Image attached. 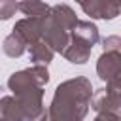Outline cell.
<instances>
[{
  "mask_svg": "<svg viewBox=\"0 0 121 121\" xmlns=\"http://www.w3.org/2000/svg\"><path fill=\"white\" fill-rule=\"evenodd\" d=\"M93 85L87 78L78 76L57 85L53 100L47 108L49 121H83L91 108Z\"/></svg>",
  "mask_w": 121,
  "mask_h": 121,
  "instance_id": "6da1fadb",
  "label": "cell"
},
{
  "mask_svg": "<svg viewBox=\"0 0 121 121\" xmlns=\"http://www.w3.org/2000/svg\"><path fill=\"white\" fill-rule=\"evenodd\" d=\"M49 81V72L45 64H34L30 68L13 72L8 79V87L23 106L26 113V121L34 119L42 113L43 108V87Z\"/></svg>",
  "mask_w": 121,
  "mask_h": 121,
  "instance_id": "7a4b0ae2",
  "label": "cell"
},
{
  "mask_svg": "<svg viewBox=\"0 0 121 121\" xmlns=\"http://www.w3.org/2000/svg\"><path fill=\"white\" fill-rule=\"evenodd\" d=\"M78 25V17L74 9L66 4H57L51 8L49 15L43 21V38L45 42L55 49V53H60L66 49L72 32Z\"/></svg>",
  "mask_w": 121,
  "mask_h": 121,
  "instance_id": "3957f363",
  "label": "cell"
},
{
  "mask_svg": "<svg viewBox=\"0 0 121 121\" xmlns=\"http://www.w3.org/2000/svg\"><path fill=\"white\" fill-rule=\"evenodd\" d=\"M91 108L96 113H104V115H113L121 119V91L115 87H100L93 93V100H91Z\"/></svg>",
  "mask_w": 121,
  "mask_h": 121,
  "instance_id": "277c9868",
  "label": "cell"
},
{
  "mask_svg": "<svg viewBox=\"0 0 121 121\" xmlns=\"http://www.w3.org/2000/svg\"><path fill=\"white\" fill-rule=\"evenodd\" d=\"M96 74L106 85L121 91V51H102L96 62Z\"/></svg>",
  "mask_w": 121,
  "mask_h": 121,
  "instance_id": "5b68a950",
  "label": "cell"
},
{
  "mask_svg": "<svg viewBox=\"0 0 121 121\" xmlns=\"http://www.w3.org/2000/svg\"><path fill=\"white\" fill-rule=\"evenodd\" d=\"M43 21L45 19H34V17H25L21 21L15 23L13 26V32H17L25 42L26 45H34L36 42L43 40Z\"/></svg>",
  "mask_w": 121,
  "mask_h": 121,
  "instance_id": "8992f818",
  "label": "cell"
},
{
  "mask_svg": "<svg viewBox=\"0 0 121 121\" xmlns=\"http://www.w3.org/2000/svg\"><path fill=\"white\" fill-rule=\"evenodd\" d=\"M91 51H93V45L72 32V38H70L66 49L62 51V57L72 64H85L91 57Z\"/></svg>",
  "mask_w": 121,
  "mask_h": 121,
  "instance_id": "52a82bcc",
  "label": "cell"
},
{
  "mask_svg": "<svg viewBox=\"0 0 121 121\" xmlns=\"http://www.w3.org/2000/svg\"><path fill=\"white\" fill-rule=\"evenodd\" d=\"M0 115L4 121H26V113L15 96H4L0 100Z\"/></svg>",
  "mask_w": 121,
  "mask_h": 121,
  "instance_id": "ba28073f",
  "label": "cell"
},
{
  "mask_svg": "<svg viewBox=\"0 0 121 121\" xmlns=\"http://www.w3.org/2000/svg\"><path fill=\"white\" fill-rule=\"evenodd\" d=\"M28 55H30V60L34 62V64H49L51 60H53V55H55V49L45 42V38L43 40H40V42H36L34 45H30L28 47Z\"/></svg>",
  "mask_w": 121,
  "mask_h": 121,
  "instance_id": "9c48e42d",
  "label": "cell"
},
{
  "mask_svg": "<svg viewBox=\"0 0 121 121\" xmlns=\"http://www.w3.org/2000/svg\"><path fill=\"white\" fill-rule=\"evenodd\" d=\"M19 11H23L26 17L34 19H45L51 11V8L42 0H23L19 2Z\"/></svg>",
  "mask_w": 121,
  "mask_h": 121,
  "instance_id": "30bf717a",
  "label": "cell"
},
{
  "mask_svg": "<svg viewBox=\"0 0 121 121\" xmlns=\"http://www.w3.org/2000/svg\"><path fill=\"white\" fill-rule=\"evenodd\" d=\"M26 42L17 34V32H9L6 38H4V43H2V49H4V53L8 55V57H21L25 51H26Z\"/></svg>",
  "mask_w": 121,
  "mask_h": 121,
  "instance_id": "8fae6325",
  "label": "cell"
},
{
  "mask_svg": "<svg viewBox=\"0 0 121 121\" xmlns=\"http://www.w3.org/2000/svg\"><path fill=\"white\" fill-rule=\"evenodd\" d=\"M74 34L79 36V38H83L85 42H89L93 47H95V45L98 43V40H100L98 28H96V25L91 23V21H78V25H76V28H74Z\"/></svg>",
  "mask_w": 121,
  "mask_h": 121,
  "instance_id": "7c38bea8",
  "label": "cell"
},
{
  "mask_svg": "<svg viewBox=\"0 0 121 121\" xmlns=\"http://www.w3.org/2000/svg\"><path fill=\"white\" fill-rule=\"evenodd\" d=\"M76 2L91 19H104L108 0H76Z\"/></svg>",
  "mask_w": 121,
  "mask_h": 121,
  "instance_id": "4fadbf2b",
  "label": "cell"
},
{
  "mask_svg": "<svg viewBox=\"0 0 121 121\" xmlns=\"http://www.w3.org/2000/svg\"><path fill=\"white\" fill-rule=\"evenodd\" d=\"M19 9V4L15 0H0V19L8 21L11 15H15V11Z\"/></svg>",
  "mask_w": 121,
  "mask_h": 121,
  "instance_id": "5bb4252c",
  "label": "cell"
},
{
  "mask_svg": "<svg viewBox=\"0 0 121 121\" xmlns=\"http://www.w3.org/2000/svg\"><path fill=\"white\" fill-rule=\"evenodd\" d=\"M104 51H121V38L119 36H108L102 40Z\"/></svg>",
  "mask_w": 121,
  "mask_h": 121,
  "instance_id": "9a60e30c",
  "label": "cell"
},
{
  "mask_svg": "<svg viewBox=\"0 0 121 121\" xmlns=\"http://www.w3.org/2000/svg\"><path fill=\"white\" fill-rule=\"evenodd\" d=\"M95 121H121L119 117H113V115H104V113H96Z\"/></svg>",
  "mask_w": 121,
  "mask_h": 121,
  "instance_id": "2e32d148",
  "label": "cell"
},
{
  "mask_svg": "<svg viewBox=\"0 0 121 121\" xmlns=\"http://www.w3.org/2000/svg\"><path fill=\"white\" fill-rule=\"evenodd\" d=\"M0 121H4V119H0Z\"/></svg>",
  "mask_w": 121,
  "mask_h": 121,
  "instance_id": "e0dca14e",
  "label": "cell"
}]
</instances>
